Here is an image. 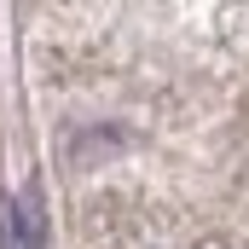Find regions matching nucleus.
Masks as SVG:
<instances>
[{"label": "nucleus", "mask_w": 249, "mask_h": 249, "mask_svg": "<svg viewBox=\"0 0 249 249\" xmlns=\"http://www.w3.org/2000/svg\"><path fill=\"white\" fill-rule=\"evenodd\" d=\"M47 244V226H41V197L23 191L12 203V249H41Z\"/></svg>", "instance_id": "nucleus-1"}]
</instances>
